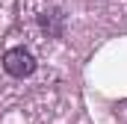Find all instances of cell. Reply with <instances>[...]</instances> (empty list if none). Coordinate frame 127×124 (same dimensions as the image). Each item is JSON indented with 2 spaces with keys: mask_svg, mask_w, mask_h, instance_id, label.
<instances>
[{
  "mask_svg": "<svg viewBox=\"0 0 127 124\" xmlns=\"http://www.w3.org/2000/svg\"><path fill=\"white\" fill-rule=\"evenodd\" d=\"M3 68H6L9 77L24 80V77H30L32 71H35V56H32L27 47H12V50H6V56H3Z\"/></svg>",
  "mask_w": 127,
  "mask_h": 124,
  "instance_id": "1",
  "label": "cell"
}]
</instances>
